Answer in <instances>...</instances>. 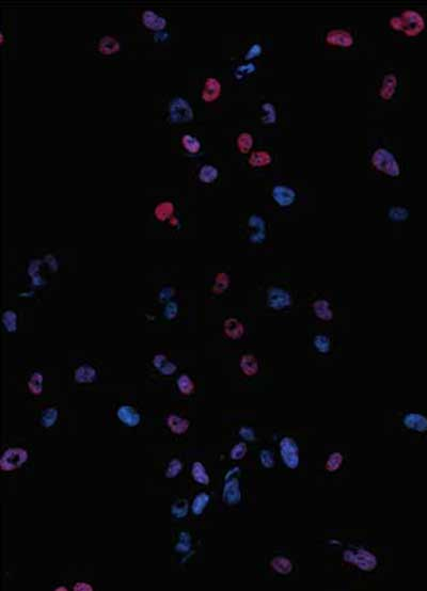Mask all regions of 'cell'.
I'll return each mask as SVG.
<instances>
[{"label":"cell","mask_w":427,"mask_h":591,"mask_svg":"<svg viewBox=\"0 0 427 591\" xmlns=\"http://www.w3.org/2000/svg\"><path fill=\"white\" fill-rule=\"evenodd\" d=\"M371 163L373 167L391 177H396L401 174L400 164L395 156L386 148L380 147L372 155Z\"/></svg>","instance_id":"obj_1"},{"label":"cell","mask_w":427,"mask_h":591,"mask_svg":"<svg viewBox=\"0 0 427 591\" xmlns=\"http://www.w3.org/2000/svg\"><path fill=\"white\" fill-rule=\"evenodd\" d=\"M343 557L346 561L354 564L363 571H373L377 567L376 556L364 549L345 550Z\"/></svg>","instance_id":"obj_2"},{"label":"cell","mask_w":427,"mask_h":591,"mask_svg":"<svg viewBox=\"0 0 427 591\" xmlns=\"http://www.w3.org/2000/svg\"><path fill=\"white\" fill-rule=\"evenodd\" d=\"M400 17L402 20V32L409 38L419 36L425 29V20L418 11L405 10Z\"/></svg>","instance_id":"obj_3"},{"label":"cell","mask_w":427,"mask_h":591,"mask_svg":"<svg viewBox=\"0 0 427 591\" xmlns=\"http://www.w3.org/2000/svg\"><path fill=\"white\" fill-rule=\"evenodd\" d=\"M280 456L285 466L291 469H296L300 463L299 448L295 440L290 437H284L279 444Z\"/></svg>","instance_id":"obj_4"},{"label":"cell","mask_w":427,"mask_h":591,"mask_svg":"<svg viewBox=\"0 0 427 591\" xmlns=\"http://www.w3.org/2000/svg\"><path fill=\"white\" fill-rule=\"evenodd\" d=\"M28 460V452L24 448L13 447L3 452L0 459V469L5 472H11L21 468Z\"/></svg>","instance_id":"obj_5"},{"label":"cell","mask_w":427,"mask_h":591,"mask_svg":"<svg viewBox=\"0 0 427 591\" xmlns=\"http://www.w3.org/2000/svg\"><path fill=\"white\" fill-rule=\"evenodd\" d=\"M192 109L185 100L177 97V99H174L171 102L170 119L173 123L186 122L192 120Z\"/></svg>","instance_id":"obj_6"},{"label":"cell","mask_w":427,"mask_h":591,"mask_svg":"<svg viewBox=\"0 0 427 591\" xmlns=\"http://www.w3.org/2000/svg\"><path fill=\"white\" fill-rule=\"evenodd\" d=\"M354 37L345 29H331L326 36V43L336 47L350 48L354 45Z\"/></svg>","instance_id":"obj_7"},{"label":"cell","mask_w":427,"mask_h":591,"mask_svg":"<svg viewBox=\"0 0 427 591\" xmlns=\"http://www.w3.org/2000/svg\"><path fill=\"white\" fill-rule=\"evenodd\" d=\"M291 296L285 290L279 287H273L268 291V306L274 309H284L291 306Z\"/></svg>","instance_id":"obj_8"},{"label":"cell","mask_w":427,"mask_h":591,"mask_svg":"<svg viewBox=\"0 0 427 591\" xmlns=\"http://www.w3.org/2000/svg\"><path fill=\"white\" fill-rule=\"evenodd\" d=\"M222 498L228 505H236L241 500V492L239 487V481L237 478H230L226 480V485L223 488Z\"/></svg>","instance_id":"obj_9"},{"label":"cell","mask_w":427,"mask_h":591,"mask_svg":"<svg viewBox=\"0 0 427 591\" xmlns=\"http://www.w3.org/2000/svg\"><path fill=\"white\" fill-rule=\"evenodd\" d=\"M273 199L275 202L280 205L281 207H287L292 205L296 200V192L292 188L287 186L278 185L273 189Z\"/></svg>","instance_id":"obj_10"},{"label":"cell","mask_w":427,"mask_h":591,"mask_svg":"<svg viewBox=\"0 0 427 591\" xmlns=\"http://www.w3.org/2000/svg\"><path fill=\"white\" fill-rule=\"evenodd\" d=\"M403 424L406 428L417 432L427 431V417L420 413H407L403 418Z\"/></svg>","instance_id":"obj_11"},{"label":"cell","mask_w":427,"mask_h":591,"mask_svg":"<svg viewBox=\"0 0 427 591\" xmlns=\"http://www.w3.org/2000/svg\"><path fill=\"white\" fill-rule=\"evenodd\" d=\"M399 80L394 74H388L383 78L382 85L379 88V96L384 102L390 101L394 96Z\"/></svg>","instance_id":"obj_12"},{"label":"cell","mask_w":427,"mask_h":591,"mask_svg":"<svg viewBox=\"0 0 427 591\" xmlns=\"http://www.w3.org/2000/svg\"><path fill=\"white\" fill-rule=\"evenodd\" d=\"M221 93V83L217 78L210 77L206 79L204 89L202 91V99L207 102L216 101Z\"/></svg>","instance_id":"obj_13"},{"label":"cell","mask_w":427,"mask_h":591,"mask_svg":"<svg viewBox=\"0 0 427 591\" xmlns=\"http://www.w3.org/2000/svg\"><path fill=\"white\" fill-rule=\"evenodd\" d=\"M117 415L119 420L128 427H135L140 423L139 413L129 406H122L118 410Z\"/></svg>","instance_id":"obj_14"},{"label":"cell","mask_w":427,"mask_h":591,"mask_svg":"<svg viewBox=\"0 0 427 591\" xmlns=\"http://www.w3.org/2000/svg\"><path fill=\"white\" fill-rule=\"evenodd\" d=\"M142 20L144 25L154 30H160L166 26V20L164 17H161L160 15L151 10L146 11V12L143 13Z\"/></svg>","instance_id":"obj_15"},{"label":"cell","mask_w":427,"mask_h":591,"mask_svg":"<svg viewBox=\"0 0 427 591\" xmlns=\"http://www.w3.org/2000/svg\"><path fill=\"white\" fill-rule=\"evenodd\" d=\"M273 162V157L267 151H256L252 152L249 157V164L252 168H263L267 167Z\"/></svg>","instance_id":"obj_16"},{"label":"cell","mask_w":427,"mask_h":591,"mask_svg":"<svg viewBox=\"0 0 427 591\" xmlns=\"http://www.w3.org/2000/svg\"><path fill=\"white\" fill-rule=\"evenodd\" d=\"M167 424H168L171 431L175 434L185 433L189 428V422L187 420L174 414H171L167 418Z\"/></svg>","instance_id":"obj_17"},{"label":"cell","mask_w":427,"mask_h":591,"mask_svg":"<svg viewBox=\"0 0 427 591\" xmlns=\"http://www.w3.org/2000/svg\"><path fill=\"white\" fill-rule=\"evenodd\" d=\"M240 368L247 376L256 375L258 370V362L255 355L245 354L240 360Z\"/></svg>","instance_id":"obj_18"},{"label":"cell","mask_w":427,"mask_h":591,"mask_svg":"<svg viewBox=\"0 0 427 591\" xmlns=\"http://www.w3.org/2000/svg\"><path fill=\"white\" fill-rule=\"evenodd\" d=\"M270 565L275 571L283 575L288 574V573H291L293 570L292 561L284 557V556H277V557L271 560Z\"/></svg>","instance_id":"obj_19"},{"label":"cell","mask_w":427,"mask_h":591,"mask_svg":"<svg viewBox=\"0 0 427 591\" xmlns=\"http://www.w3.org/2000/svg\"><path fill=\"white\" fill-rule=\"evenodd\" d=\"M313 311L317 317L321 320H331L332 319V311L330 308V304L326 300H317L313 304Z\"/></svg>","instance_id":"obj_20"},{"label":"cell","mask_w":427,"mask_h":591,"mask_svg":"<svg viewBox=\"0 0 427 591\" xmlns=\"http://www.w3.org/2000/svg\"><path fill=\"white\" fill-rule=\"evenodd\" d=\"M192 474L193 479L197 481L198 484L200 485H209L210 484V476L206 472L205 467L199 461H195L192 464Z\"/></svg>","instance_id":"obj_21"},{"label":"cell","mask_w":427,"mask_h":591,"mask_svg":"<svg viewBox=\"0 0 427 591\" xmlns=\"http://www.w3.org/2000/svg\"><path fill=\"white\" fill-rule=\"evenodd\" d=\"M211 497L205 492H202L200 494L194 497V500L192 505V511L194 515H200L203 513L205 507L209 505Z\"/></svg>","instance_id":"obj_22"},{"label":"cell","mask_w":427,"mask_h":591,"mask_svg":"<svg viewBox=\"0 0 427 591\" xmlns=\"http://www.w3.org/2000/svg\"><path fill=\"white\" fill-rule=\"evenodd\" d=\"M237 150L242 154H248L253 146V137L248 133H241L236 140Z\"/></svg>","instance_id":"obj_23"},{"label":"cell","mask_w":427,"mask_h":591,"mask_svg":"<svg viewBox=\"0 0 427 591\" xmlns=\"http://www.w3.org/2000/svg\"><path fill=\"white\" fill-rule=\"evenodd\" d=\"M100 50L103 54H113L119 50V42L111 37H105L100 42Z\"/></svg>","instance_id":"obj_24"},{"label":"cell","mask_w":427,"mask_h":591,"mask_svg":"<svg viewBox=\"0 0 427 591\" xmlns=\"http://www.w3.org/2000/svg\"><path fill=\"white\" fill-rule=\"evenodd\" d=\"M95 377V370L90 366H82L76 370L75 379L77 382H91Z\"/></svg>","instance_id":"obj_25"},{"label":"cell","mask_w":427,"mask_h":591,"mask_svg":"<svg viewBox=\"0 0 427 591\" xmlns=\"http://www.w3.org/2000/svg\"><path fill=\"white\" fill-rule=\"evenodd\" d=\"M183 145L185 150L189 153H198L201 150V143L197 137H194L190 134H187L183 137L182 139Z\"/></svg>","instance_id":"obj_26"},{"label":"cell","mask_w":427,"mask_h":591,"mask_svg":"<svg viewBox=\"0 0 427 591\" xmlns=\"http://www.w3.org/2000/svg\"><path fill=\"white\" fill-rule=\"evenodd\" d=\"M200 180L204 183H212L218 177V170L211 164H206L200 170Z\"/></svg>","instance_id":"obj_27"},{"label":"cell","mask_w":427,"mask_h":591,"mask_svg":"<svg viewBox=\"0 0 427 591\" xmlns=\"http://www.w3.org/2000/svg\"><path fill=\"white\" fill-rule=\"evenodd\" d=\"M343 460L344 458L341 452H332V454L328 457V460L326 462V469L329 472H336V470L341 468Z\"/></svg>","instance_id":"obj_28"},{"label":"cell","mask_w":427,"mask_h":591,"mask_svg":"<svg viewBox=\"0 0 427 591\" xmlns=\"http://www.w3.org/2000/svg\"><path fill=\"white\" fill-rule=\"evenodd\" d=\"M171 513L176 519L185 518L188 513V502L186 500H178L171 507Z\"/></svg>","instance_id":"obj_29"},{"label":"cell","mask_w":427,"mask_h":591,"mask_svg":"<svg viewBox=\"0 0 427 591\" xmlns=\"http://www.w3.org/2000/svg\"><path fill=\"white\" fill-rule=\"evenodd\" d=\"M313 345L315 347V349L317 351L320 353H328L329 350H330V346L331 343L330 340H329V337L325 334H320L315 336Z\"/></svg>","instance_id":"obj_30"},{"label":"cell","mask_w":427,"mask_h":591,"mask_svg":"<svg viewBox=\"0 0 427 591\" xmlns=\"http://www.w3.org/2000/svg\"><path fill=\"white\" fill-rule=\"evenodd\" d=\"M175 550L178 553H188L192 550V538H190L188 532H181L180 541L175 546Z\"/></svg>","instance_id":"obj_31"},{"label":"cell","mask_w":427,"mask_h":591,"mask_svg":"<svg viewBox=\"0 0 427 591\" xmlns=\"http://www.w3.org/2000/svg\"><path fill=\"white\" fill-rule=\"evenodd\" d=\"M58 418V411L56 409L49 408L45 410L42 415V425L46 428L54 426Z\"/></svg>","instance_id":"obj_32"},{"label":"cell","mask_w":427,"mask_h":591,"mask_svg":"<svg viewBox=\"0 0 427 591\" xmlns=\"http://www.w3.org/2000/svg\"><path fill=\"white\" fill-rule=\"evenodd\" d=\"M182 469H183L182 462L178 460V459H173L172 461H170L168 469H167V470H166V477H168V478L176 477V476L180 474Z\"/></svg>","instance_id":"obj_33"},{"label":"cell","mask_w":427,"mask_h":591,"mask_svg":"<svg viewBox=\"0 0 427 591\" xmlns=\"http://www.w3.org/2000/svg\"><path fill=\"white\" fill-rule=\"evenodd\" d=\"M389 218L393 221H404L408 218V210L401 206L392 207L389 211Z\"/></svg>","instance_id":"obj_34"},{"label":"cell","mask_w":427,"mask_h":591,"mask_svg":"<svg viewBox=\"0 0 427 591\" xmlns=\"http://www.w3.org/2000/svg\"><path fill=\"white\" fill-rule=\"evenodd\" d=\"M42 383H43V377L41 374H39V372H36V374H33V376L31 377L30 381H29V388H30V391L34 394H40L42 391Z\"/></svg>","instance_id":"obj_35"},{"label":"cell","mask_w":427,"mask_h":591,"mask_svg":"<svg viewBox=\"0 0 427 591\" xmlns=\"http://www.w3.org/2000/svg\"><path fill=\"white\" fill-rule=\"evenodd\" d=\"M177 386L178 388L181 389V392L184 394H190L193 391V383L192 379L186 375H183L182 377L178 378Z\"/></svg>","instance_id":"obj_36"},{"label":"cell","mask_w":427,"mask_h":591,"mask_svg":"<svg viewBox=\"0 0 427 591\" xmlns=\"http://www.w3.org/2000/svg\"><path fill=\"white\" fill-rule=\"evenodd\" d=\"M259 461H261L262 466L266 469L274 468L276 464V460L274 458L273 452L267 449H264L261 451V454H259Z\"/></svg>","instance_id":"obj_37"},{"label":"cell","mask_w":427,"mask_h":591,"mask_svg":"<svg viewBox=\"0 0 427 591\" xmlns=\"http://www.w3.org/2000/svg\"><path fill=\"white\" fill-rule=\"evenodd\" d=\"M154 363L157 366V368L160 371H163V374L170 375V374H173V371L175 370V366L170 363H167L166 359L163 357H158L156 360H155Z\"/></svg>","instance_id":"obj_38"},{"label":"cell","mask_w":427,"mask_h":591,"mask_svg":"<svg viewBox=\"0 0 427 591\" xmlns=\"http://www.w3.org/2000/svg\"><path fill=\"white\" fill-rule=\"evenodd\" d=\"M247 452V445L244 443V442H240V443L236 444L233 449L231 450V458L233 459V460H240L245 457Z\"/></svg>","instance_id":"obj_39"},{"label":"cell","mask_w":427,"mask_h":591,"mask_svg":"<svg viewBox=\"0 0 427 591\" xmlns=\"http://www.w3.org/2000/svg\"><path fill=\"white\" fill-rule=\"evenodd\" d=\"M239 435L246 441H253L256 439L255 431H253L252 428L249 427H242L239 430Z\"/></svg>","instance_id":"obj_40"},{"label":"cell","mask_w":427,"mask_h":591,"mask_svg":"<svg viewBox=\"0 0 427 591\" xmlns=\"http://www.w3.org/2000/svg\"><path fill=\"white\" fill-rule=\"evenodd\" d=\"M389 26L391 27V29H393L394 31H402V20L400 16H393L391 17L389 20Z\"/></svg>","instance_id":"obj_41"},{"label":"cell","mask_w":427,"mask_h":591,"mask_svg":"<svg viewBox=\"0 0 427 591\" xmlns=\"http://www.w3.org/2000/svg\"><path fill=\"white\" fill-rule=\"evenodd\" d=\"M261 51H262V47H261V46L257 45V44H256L255 46H253V47H251V48H250V50H249V51H248V54H247V58H250V59H251V58H255V57H256V56H258L259 54H261Z\"/></svg>","instance_id":"obj_42"},{"label":"cell","mask_w":427,"mask_h":591,"mask_svg":"<svg viewBox=\"0 0 427 591\" xmlns=\"http://www.w3.org/2000/svg\"><path fill=\"white\" fill-rule=\"evenodd\" d=\"M73 589L76 590V591L77 590H84V591H86V590L92 591V590H93V588H92V586H91L90 584H86V583H84V582H80V583L75 584Z\"/></svg>","instance_id":"obj_43"},{"label":"cell","mask_w":427,"mask_h":591,"mask_svg":"<svg viewBox=\"0 0 427 591\" xmlns=\"http://www.w3.org/2000/svg\"><path fill=\"white\" fill-rule=\"evenodd\" d=\"M56 590H66V588H64V587H59V588H57Z\"/></svg>","instance_id":"obj_44"}]
</instances>
